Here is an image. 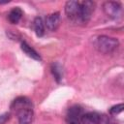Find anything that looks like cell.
<instances>
[{
    "instance_id": "cell-1",
    "label": "cell",
    "mask_w": 124,
    "mask_h": 124,
    "mask_svg": "<svg viewBox=\"0 0 124 124\" xmlns=\"http://www.w3.org/2000/svg\"><path fill=\"white\" fill-rule=\"evenodd\" d=\"M118 41L115 38H111L108 36H100L96 41V47L102 53H111L118 46Z\"/></svg>"
},
{
    "instance_id": "cell-2",
    "label": "cell",
    "mask_w": 124,
    "mask_h": 124,
    "mask_svg": "<svg viewBox=\"0 0 124 124\" xmlns=\"http://www.w3.org/2000/svg\"><path fill=\"white\" fill-rule=\"evenodd\" d=\"M65 13L70 20L75 23H81L80 6L78 1H68L65 5Z\"/></svg>"
},
{
    "instance_id": "cell-3",
    "label": "cell",
    "mask_w": 124,
    "mask_h": 124,
    "mask_svg": "<svg viewBox=\"0 0 124 124\" xmlns=\"http://www.w3.org/2000/svg\"><path fill=\"white\" fill-rule=\"evenodd\" d=\"M103 10L107 16H108L111 19H119L122 16V6L118 2H105L103 5Z\"/></svg>"
},
{
    "instance_id": "cell-4",
    "label": "cell",
    "mask_w": 124,
    "mask_h": 124,
    "mask_svg": "<svg viewBox=\"0 0 124 124\" xmlns=\"http://www.w3.org/2000/svg\"><path fill=\"white\" fill-rule=\"evenodd\" d=\"M79 6H80V20H81V23H86L93 12H94V8H95V3L92 2V1H89V0H86V1H82V2H79Z\"/></svg>"
},
{
    "instance_id": "cell-5",
    "label": "cell",
    "mask_w": 124,
    "mask_h": 124,
    "mask_svg": "<svg viewBox=\"0 0 124 124\" xmlns=\"http://www.w3.org/2000/svg\"><path fill=\"white\" fill-rule=\"evenodd\" d=\"M17 115L19 124H30L33 118V109L32 107H27L23 108H19L15 111Z\"/></svg>"
},
{
    "instance_id": "cell-6",
    "label": "cell",
    "mask_w": 124,
    "mask_h": 124,
    "mask_svg": "<svg viewBox=\"0 0 124 124\" xmlns=\"http://www.w3.org/2000/svg\"><path fill=\"white\" fill-rule=\"evenodd\" d=\"M102 115L97 112H87L81 115L80 122L81 124H101Z\"/></svg>"
},
{
    "instance_id": "cell-7",
    "label": "cell",
    "mask_w": 124,
    "mask_h": 124,
    "mask_svg": "<svg viewBox=\"0 0 124 124\" xmlns=\"http://www.w3.org/2000/svg\"><path fill=\"white\" fill-rule=\"evenodd\" d=\"M60 23V14L52 13L49 14L46 18V25L50 31H54L57 29Z\"/></svg>"
},
{
    "instance_id": "cell-8",
    "label": "cell",
    "mask_w": 124,
    "mask_h": 124,
    "mask_svg": "<svg viewBox=\"0 0 124 124\" xmlns=\"http://www.w3.org/2000/svg\"><path fill=\"white\" fill-rule=\"evenodd\" d=\"M27 107H32V103L26 97H18V98L15 99L11 105V108L14 111H16L19 108H27Z\"/></svg>"
},
{
    "instance_id": "cell-9",
    "label": "cell",
    "mask_w": 124,
    "mask_h": 124,
    "mask_svg": "<svg viewBox=\"0 0 124 124\" xmlns=\"http://www.w3.org/2000/svg\"><path fill=\"white\" fill-rule=\"evenodd\" d=\"M81 115H82V108L79 106H74V107L70 108L69 110H68L67 120L68 121H70V120H76V119L80 120Z\"/></svg>"
},
{
    "instance_id": "cell-10",
    "label": "cell",
    "mask_w": 124,
    "mask_h": 124,
    "mask_svg": "<svg viewBox=\"0 0 124 124\" xmlns=\"http://www.w3.org/2000/svg\"><path fill=\"white\" fill-rule=\"evenodd\" d=\"M21 49H22V51H23L25 54H27L29 57H31V58H33V59H35V60H41V57H40L39 53H38L33 47H31L26 42H22V43H21Z\"/></svg>"
},
{
    "instance_id": "cell-11",
    "label": "cell",
    "mask_w": 124,
    "mask_h": 124,
    "mask_svg": "<svg viewBox=\"0 0 124 124\" xmlns=\"http://www.w3.org/2000/svg\"><path fill=\"white\" fill-rule=\"evenodd\" d=\"M22 15H23V13H22L21 9L18 7H16L9 13L8 18L11 23H17L20 20V18L22 17Z\"/></svg>"
},
{
    "instance_id": "cell-12",
    "label": "cell",
    "mask_w": 124,
    "mask_h": 124,
    "mask_svg": "<svg viewBox=\"0 0 124 124\" xmlns=\"http://www.w3.org/2000/svg\"><path fill=\"white\" fill-rule=\"evenodd\" d=\"M33 28L37 36L42 37L45 34V24L42 19V17H36L33 21Z\"/></svg>"
},
{
    "instance_id": "cell-13",
    "label": "cell",
    "mask_w": 124,
    "mask_h": 124,
    "mask_svg": "<svg viewBox=\"0 0 124 124\" xmlns=\"http://www.w3.org/2000/svg\"><path fill=\"white\" fill-rule=\"evenodd\" d=\"M51 72L55 78V79L59 82L62 78V76H63V70H62V67L58 64V63H53L51 65Z\"/></svg>"
},
{
    "instance_id": "cell-14",
    "label": "cell",
    "mask_w": 124,
    "mask_h": 124,
    "mask_svg": "<svg viewBox=\"0 0 124 124\" xmlns=\"http://www.w3.org/2000/svg\"><path fill=\"white\" fill-rule=\"evenodd\" d=\"M122 110H123V104H118V105L113 106V107L110 108L109 113L110 114H113V115H116V114L120 113Z\"/></svg>"
},
{
    "instance_id": "cell-15",
    "label": "cell",
    "mask_w": 124,
    "mask_h": 124,
    "mask_svg": "<svg viewBox=\"0 0 124 124\" xmlns=\"http://www.w3.org/2000/svg\"><path fill=\"white\" fill-rule=\"evenodd\" d=\"M10 117V114L9 113H4L2 115H0V124H4Z\"/></svg>"
},
{
    "instance_id": "cell-16",
    "label": "cell",
    "mask_w": 124,
    "mask_h": 124,
    "mask_svg": "<svg viewBox=\"0 0 124 124\" xmlns=\"http://www.w3.org/2000/svg\"><path fill=\"white\" fill-rule=\"evenodd\" d=\"M68 123H69V124H80V120H78V119L70 120V121H68Z\"/></svg>"
}]
</instances>
